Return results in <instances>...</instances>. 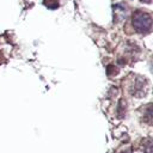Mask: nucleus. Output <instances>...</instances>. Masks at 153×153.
Here are the masks:
<instances>
[{
  "mask_svg": "<svg viewBox=\"0 0 153 153\" xmlns=\"http://www.w3.org/2000/svg\"><path fill=\"white\" fill-rule=\"evenodd\" d=\"M44 5L49 8H56L59 6V1L57 0H44Z\"/></svg>",
  "mask_w": 153,
  "mask_h": 153,
  "instance_id": "2",
  "label": "nucleus"
},
{
  "mask_svg": "<svg viewBox=\"0 0 153 153\" xmlns=\"http://www.w3.org/2000/svg\"><path fill=\"white\" fill-rule=\"evenodd\" d=\"M141 1H143V2H151V0H141Z\"/></svg>",
  "mask_w": 153,
  "mask_h": 153,
  "instance_id": "3",
  "label": "nucleus"
},
{
  "mask_svg": "<svg viewBox=\"0 0 153 153\" xmlns=\"http://www.w3.org/2000/svg\"><path fill=\"white\" fill-rule=\"evenodd\" d=\"M133 24L136 31L148 32L152 27V17L146 12H136L133 17Z\"/></svg>",
  "mask_w": 153,
  "mask_h": 153,
  "instance_id": "1",
  "label": "nucleus"
}]
</instances>
